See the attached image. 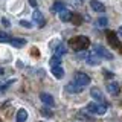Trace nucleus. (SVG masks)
<instances>
[{
    "instance_id": "26",
    "label": "nucleus",
    "mask_w": 122,
    "mask_h": 122,
    "mask_svg": "<svg viewBox=\"0 0 122 122\" xmlns=\"http://www.w3.org/2000/svg\"><path fill=\"white\" fill-rule=\"evenodd\" d=\"M104 75L107 76V78H112V76H113V73H112V72H108V70H105V72H104Z\"/></svg>"
},
{
    "instance_id": "25",
    "label": "nucleus",
    "mask_w": 122,
    "mask_h": 122,
    "mask_svg": "<svg viewBox=\"0 0 122 122\" xmlns=\"http://www.w3.org/2000/svg\"><path fill=\"white\" fill-rule=\"evenodd\" d=\"M2 23H3V25H5V26H11V23H9V20H8V18H5V17L2 18Z\"/></svg>"
},
{
    "instance_id": "29",
    "label": "nucleus",
    "mask_w": 122,
    "mask_h": 122,
    "mask_svg": "<svg viewBox=\"0 0 122 122\" xmlns=\"http://www.w3.org/2000/svg\"><path fill=\"white\" fill-rule=\"evenodd\" d=\"M0 75H3V69H0Z\"/></svg>"
},
{
    "instance_id": "3",
    "label": "nucleus",
    "mask_w": 122,
    "mask_h": 122,
    "mask_svg": "<svg viewBox=\"0 0 122 122\" xmlns=\"http://www.w3.org/2000/svg\"><path fill=\"white\" fill-rule=\"evenodd\" d=\"M93 52L96 53L99 58L113 60V53H112V52H108V51H107V49L104 47V46H101V44H95V46H93Z\"/></svg>"
},
{
    "instance_id": "27",
    "label": "nucleus",
    "mask_w": 122,
    "mask_h": 122,
    "mask_svg": "<svg viewBox=\"0 0 122 122\" xmlns=\"http://www.w3.org/2000/svg\"><path fill=\"white\" fill-rule=\"evenodd\" d=\"M29 5L35 8V6H37V0H29Z\"/></svg>"
},
{
    "instance_id": "23",
    "label": "nucleus",
    "mask_w": 122,
    "mask_h": 122,
    "mask_svg": "<svg viewBox=\"0 0 122 122\" xmlns=\"http://www.w3.org/2000/svg\"><path fill=\"white\" fill-rule=\"evenodd\" d=\"M70 3L73 6H81L82 5V0H70Z\"/></svg>"
},
{
    "instance_id": "20",
    "label": "nucleus",
    "mask_w": 122,
    "mask_h": 122,
    "mask_svg": "<svg viewBox=\"0 0 122 122\" xmlns=\"http://www.w3.org/2000/svg\"><path fill=\"white\" fill-rule=\"evenodd\" d=\"M11 38L8 37V34H5V32H0V43H8Z\"/></svg>"
},
{
    "instance_id": "21",
    "label": "nucleus",
    "mask_w": 122,
    "mask_h": 122,
    "mask_svg": "<svg viewBox=\"0 0 122 122\" xmlns=\"http://www.w3.org/2000/svg\"><path fill=\"white\" fill-rule=\"evenodd\" d=\"M107 23H108V20H107L105 17H101V18L98 20V26H101V28H105Z\"/></svg>"
},
{
    "instance_id": "10",
    "label": "nucleus",
    "mask_w": 122,
    "mask_h": 122,
    "mask_svg": "<svg viewBox=\"0 0 122 122\" xmlns=\"http://www.w3.org/2000/svg\"><path fill=\"white\" fill-rule=\"evenodd\" d=\"M90 8L95 11V12H104V11H105L104 3H101L99 0H92V2H90Z\"/></svg>"
},
{
    "instance_id": "14",
    "label": "nucleus",
    "mask_w": 122,
    "mask_h": 122,
    "mask_svg": "<svg viewBox=\"0 0 122 122\" xmlns=\"http://www.w3.org/2000/svg\"><path fill=\"white\" fill-rule=\"evenodd\" d=\"M9 43L12 44L14 47L20 49V47H23V46L26 44V40H25V38H11V40H9Z\"/></svg>"
},
{
    "instance_id": "6",
    "label": "nucleus",
    "mask_w": 122,
    "mask_h": 122,
    "mask_svg": "<svg viewBox=\"0 0 122 122\" xmlns=\"http://www.w3.org/2000/svg\"><path fill=\"white\" fill-rule=\"evenodd\" d=\"M32 20H34V21H35L37 25H38V28H43V26H44V23H46L44 17H43V14H41L38 9H35V11L32 12Z\"/></svg>"
},
{
    "instance_id": "17",
    "label": "nucleus",
    "mask_w": 122,
    "mask_h": 122,
    "mask_svg": "<svg viewBox=\"0 0 122 122\" xmlns=\"http://www.w3.org/2000/svg\"><path fill=\"white\" fill-rule=\"evenodd\" d=\"M64 9H66V5H64L63 2H55L52 5V12H58L60 14V12H63Z\"/></svg>"
},
{
    "instance_id": "1",
    "label": "nucleus",
    "mask_w": 122,
    "mask_h": 122,
    "mask_svg": "<svg viewBox=\"0 0 122 122\" xmlns=\"http://www.w3.org/2000/svg\"><path fill=\"white\" fill-rule=\"evenodd\" d=\"M89 44H90V41H89V38L87 37H84V35H78V37H73L72 40H69V46H70L72 49H73L75 52H79V51H86L87 47H89Z\"/></svg>"
},
{
    "instance_id": "5",
    "label": "nucleus",
    "mask_w": 122,
    "mask_h": 122,
    "mask_svg": "<svg viewBox=\"0 0 122 122\" xmlns=\"http://www.w3.org/2000/svg\"><path fill=\"white\" fill-rule=\"evenodd\" d=\"M107 40H108V43L113 46V47H116V49H122V46L119 43V40H117V35H116V32H112V30H108L107 32Z\"/></svg>"
},
{
    "instance_id": "30",
    "label": "nucleus",
    "mask_w": 122,
    "mask_h": 122,
    "mask_svg": "<svg viewBox=\"0 0 122 122\" xmlns=\"http://www.w3.org/2000/svg\"><path fill=\"white\" fill-rule=\"evenodd\" d=\"M0 122H2V121H0Z\"/></svg>"
},
{
    "instance_id": "7",
    "label": "nucleus",
    "mask_w": 122,
    "mask_h": 122,
    "mask_svg": "<svg viewBox=\"0 0 122 122\" xmlns=\"http://www.w3.org/2000/svg\"><path fill=\"white\" fill-rule=\"evenodd\" d=\"M86 61H87L89 66H98V64L101 63V58H99L95 52H92V53H87L86 55Z\"/></svg>"
},
{
    "instance_id": "12",
    "label": "nucleus",
    "mask_w": 122,
    "mask_h": 122,
    "mask_svg": "<svg viewBox=\"0 0 122 122\" xmlns=\"http://www.w3.org/2000/svg\"><path fill=\"white\" fill-rule=\"evenodd\" d=\"M60 18H61V21H72L73 12H70L69 9H64L63 12H60Z\"/></svg>"
},
{
    "instance_id": "16",
    "label": "nucleus",
    "mask_w": 122,
    "mask_h": 122,
    "mask_svg": "<svg viewBox=\"0 0 122 122\" xmlns=\"http://www.w3.org/2000/svg\"><path fill=\"white\" fill-rule=\"evenodd\" d=\"M52 75L55 76L56 79L64 78V70H63V67H61V66H58V67H52Z\"/></svg>"
},
{
    "instance_id": "22",
    "label": "nucleus",
    "mask_w": 122,
    "mask_h": 122,
    "mask_svg": "<svg viewBox=\"0 0 122 122\" xmlns=\"http://www.w3.org/2000/svg\"><path fill=\"white\" fill-rule=\"evenodd\" d=\"M20 26H23V28H32V25H30L29 21H26V20H20Z\"/></svg>"
},
{
    "instance_id": "15",
    "label": "nucleus",
    "mask_w": 122,
    "mask_h": 122,
    "mask_svg": "<svg viewBox=\"0 0 122 122\" xmlns=\"http://www.w3.org/2000/svg\"><path fill=\"white\" fill-rule=\"evenodd\" d=\"M26 119H28V112H26L25 108H20L17 112V116H15V121L17 122H25Z\"/></svg>"
},
{
    "instance_id": "24",
    "label": "nucleus",
    "mask_w": 122,
    "mask_h": 122,
    "mask_svg": "<svg viewBox=\"0 0 122 122\" xmlns=\"http://www.w3.org/2000/svg\"><path fill=\"white\" fill-rule=\"evenodd\" d=\"M41 113H43V114H44V116H49V117H51V116H52V112H49V110H47V108H43V110H41Z\"/></svg>"
},
{
    "instance_id": "4",
    "label": "nucleus",
    "mask_w": 122,
    "mask_h": 122,
    "mask_svg": "<svg viewBox=\"0 0 122 122\" xmlns=\"http://www.w3.org/2000/svg\"><path fill=\"white\" fill-rule=\"evenodd\" d=\"M73 81H75L76 84H78V86H81L82 89H84L86 86H89V84H90V76L87 75V73L78 72V73L75 75V79H73Z\"/></svg>"
},
{
    "instance_id": "13",
    "label": "nucleus",
    "mask_w": 122,
    "mask_h": 122,
    "mask_svg": "<svg viewBox=\"0 0 122 122\" xmlns=\"http://www.w3.org/2000/svg\"><path fill=\"white\" fill-rule=\"evenodd\" d=\"M107 90H108V93H112V95H117L119 93V84L117 82H108L107 84Z\"/></svg>"
},
{
    "instance_id": "28",
    "label": "nucleus",
    "mask_w": 122,
    "mask_h": 122,
    "mask_svg": "<svg viewBox=\"0 0 122 122\" xmlns=\"http://www.w3.org/2000/svg\"><path fill=\"white\" fill-rule=\"evenodd\" d=\"M117 35H119V37L122 38V26H121V28H119V29H117Z\"/></svg>"
},
{
    "instance_id": "8",
    "label": "nucleus",
    "mask_w": 122,
    "mask_h": 122,
    "mask_svg": "<svg viewBox=\"0 0 122 122\" xmlns=\"http://www.w3.org/2000/svg\"><path fill=\"white\" fill-rule=\"evenodd\" d=\"M90 95H92V98L95 99V101H98V102H104L105 99H104V95H102V92L98 89V87H93V89L90 90Z\"/></svg>"
},
{
    "instance_id": "2",
    "label": "nucleus",
    "mask_w": 122,
    "mask_h": 122,
    "mask_svg": "<svg viewBox=\"0 0 122 122\" xmlns=\"http://www.w3.org/2000/svg\"><path fill=\"white\" fill-rule=\"evenodd\" d=\"M87 112H89V113H93V114H105L107 105L98 104V102H90V104L87 105Z\"/></svg>"
},
{
    "instance_id": "18",
    "label": "nucleus",
    "mask_w": 122,
    "mask_h": 122,
    "mask_svg": "<svg viewBox=\"0 0 122 122\" xmlns=\"http://www.w3.org/2000/svg\"><path fill=\"white\" fill-rule=\"evenodd\" d=\"M66 52H67L66 46H64V44H60L58 47L55 49V56H60V58H61V56H63V55H64Z\"/></svg>"
},
{
    "instance_id": "11",
    "label": "nucleus",
    "mask_w": 122,
    "mask_h": 122,
    "mask_svg": "<svg viewBox=\"0 0 122 122\" xmlns=\"http://www.w3.org/2000/svg\"><path fill=\"white\" fill-rule=\"evenodd\" d=\"M66 90L69 92V93H79V92H82L84 89L81 86H78L75 81H72V82H69L67 86H66Z\"/></svg>"
},
{
    "instance_id": "19",
    "label": "nucleus",
    "mask_w": 122,
    "mask_h": 122,
    "mask_svg": "<svg viewBox=\"0 0 122 122\" xmlns=\"http://www.w3.org/2000/svg\"><path fill=\"white\" fill-rule=\"evenodd\" d=\"M60 64H61V58H60V56H55V55H53L52 58H51V66H52V67H58Z\"/></svg>"
},
{
    "instance_id": "9",
    "label": "nucleus",
    "mask_w": 122,
    "mask_h": 122,
    "mask_svg": "<svg viewBox=\"0 0 122 122\" xmlns=\"http://www.w3.org/2000/svg\"><path fill=\"white\" fill-rule=\"evenodd\" d=\"M40 99L43 101L44 105H49V107H53V104H55V99H53V96H52V95H49V93H41L40 95Z\"/></svg>"
}]
</instances>
